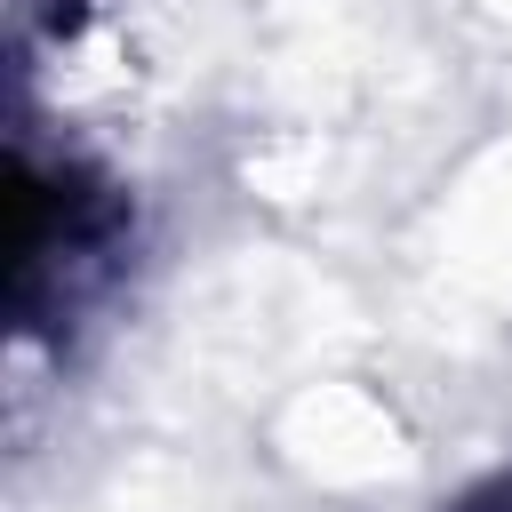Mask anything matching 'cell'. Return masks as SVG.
Wrapping results in <instances>:
<instances>
[{
    "mask_svg": "<svg viewBox=\"0 0 512 512\" xmlns=\"http://www.w3.org/2000/svg\"><path fill=\"white\" fill-rule=\"evenodd\" d=\"M456 512H512V472H496L488 488H472V496H464Z\"/></svg>",
    "mask_w": 512,
    "mask_h": 512,
    "instance_id": "cell-1",
    "label": "cell"
}]
</instances>
